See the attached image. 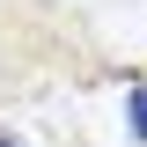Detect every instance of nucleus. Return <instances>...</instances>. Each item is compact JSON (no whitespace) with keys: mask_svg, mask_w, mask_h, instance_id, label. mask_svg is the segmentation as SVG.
Instances as JSON below:
<instances>
[{"mask_svg":"<svg viewBox=\"0 0 147 147\" xmlns=\"http://www.w3.org/2000/svg\"><path fill=\"white\" fill-rule=\"evenodd\" d=\"M125 118H132V140H147V81H132V96H125Z\"/></svg>","mask_w":147,"mask_h":147,"instance_id":"nucleus-1","label":"nucleus"},{"mask_svg":"<svg viewBox=\"0 0 147 147\" xmlns=\"http://www.w3.org/2000/svg\"><path fill=\"white\" fill-rule=\"evenodd\" d=\"M0 147H22V140H0Z\"/></svg>","mask_w":147,"mask_h":147,"instance_id":"nucleus-2","label":"nucleus"}]
</instances>
